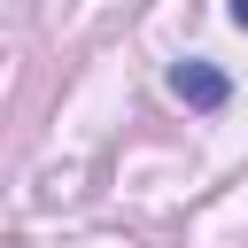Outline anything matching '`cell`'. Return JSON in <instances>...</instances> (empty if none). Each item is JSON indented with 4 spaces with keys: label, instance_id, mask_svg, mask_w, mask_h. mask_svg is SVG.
<instances>
[{
    "label": "cell",
    "instance_id": "6da1fadb",
    "mask_svg": "<svg viewBox=\"0 0 248 248\" xmlns=\"http://www.w3.org/2000/svg\"><path fill=\"white\" fill-rule=\"evenodd\" d=\"M170 85H178V101H186V108H225V93H232V85H225V70H209V62H178V70H170Z\"/></svg>",
    "mask_w": 248,
    "mask_h": 248
},
{
    "label": "cell",
    "instance_id": "7a4b0ae2",
    "mask_svg": "<svg viewBox=\"0 0 248 248\" xmlns=\"http://www.w3.org/2000/svg\"><path fill=\"white\" fill-rule=\"evenodd\" d=\"M232 23H240V31H248V0H232Z\"/></svg>",
    "mask_w": 248,
    "mask_h": 248
}]
</instances>
